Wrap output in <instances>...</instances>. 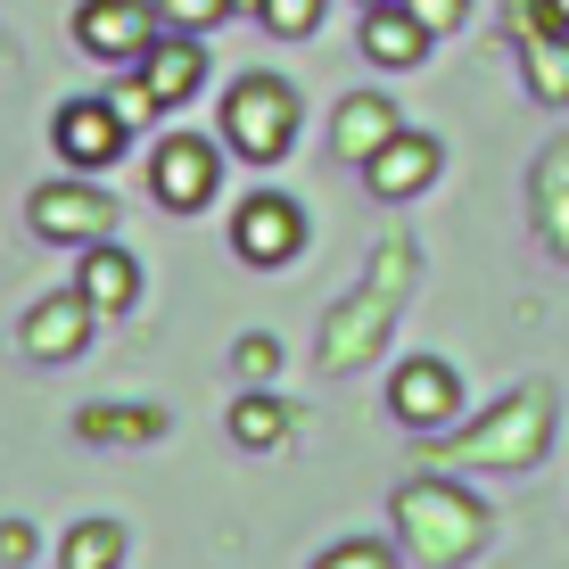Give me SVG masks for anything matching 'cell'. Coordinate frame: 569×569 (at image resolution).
Returning a JSON list of instances; mask_svg holds the SVG:
<instances>
[{
  "label": "cell",
  "mask_w": 569,
  "mask_h": 569,
  "mask_svg": "<svg viewBox=\"0 0 569 569\" xmlns=\"http://www.w3.org/2000/svg\"><path fill=\"white\" fill-rule=\"evenodd\" d=\"M298 141V91L281 74H240L223 91V149H240L248 166H272Z\"/></svg>",
  "instance_id": "obj_1"
},
{
  "label": "cell",
  "mask_w": 569,
  "mask_h": 569,
  "mask_svg": "<svg viewBox=\"0 0 569 569\" xmlns=\"http://www.w3.org/2000/svg\"><path fill=\"white\" fill-rule=\"evenodd\" d=\"M397 528H405V545H413L421 561H462V553H479V537H487V512L462 496V487H438V479H421V487H405L397 496Z\"/></svg>",
  "instance_id": "obj_2"
},
{
  "label": "cell",
  "mask_w": 569,
  "mask_h": 569,
  "mask_svg": "<svg viewBox=\"0 0 569 569\" xmlns=\"http://www.w3.org/2000/svg\"><path fill=\"white\" fill-rule=\"evenodd\" d=\"M545 438H553V397L545 388H520L512 405H496L479 429H470L462 446H446L455 462H487V470H520L545 455Z\"/></svg>",
  "instance_id": "obj_3"
},
{
  "label": "cell",
  "mask_w": 569,
  "mask_h": 569,
  "mask_svg": "<svg viewBox=\"0 0 569 569\" xmlns=\"http://www.w3.org/2000/svg\"><path fill=\"white\" fill-rule=\"evenodd\" d=\"M149 182H157V207L166 214H199V207H214V190H223V149L199 141V132H173V141H157V157H149Z\"/></svg>",
  "instance_id": "obj_4"
},
{
  "label": "cell",
  "mask_w": 569,
  "mask_h": 569,
  "mask_svg": "<svg viewBox=\"0 0 569 569\" xmlns=\"http://www.w3.org/2000/svg\"><path fill=\"white\" fill-rule=\"evenodd\" d=\"M157 33H166V17L149 0H83L74 9V42L100 58V67H141Z\"/></svg>",
  "instance_id": "obj_5"
},
{
  "label": "cell",
  "mask_w": 569,
  "mask_h": 569,
  "mask_svg": "<svg viewBox=\"0 0 569 569\" xmlns=\"http://www.w3.org/2000/svg\"><path fill=\"white\" fill-rule=\"evenodd\" d=\"M388 413H397L405 429H438V421L462 413V380L438 356H413V363L388 371Z\"/></svg>",
  "instance_id": "obj_6"
},
{
  "label": "cell",
  "mask_w": 569,
  "mask_h": 569,
  "mask_svg": "<svg viewBox=\"0 0 569 569\" xmlns=\"http://www.w3.org/2000/svg\"><path fill=\"white\" fill-rule=\"evenodd\" d=\"M231 248H240L248 264H289L306 248V214L281 199V190H257L240 214H231Z\"/></svg>",
  "instance_id": "obj_7"
},
{
  "label": "cell",
  "mask_w": 569,
  "mask_h": 569,
  "mask_svg": "<svg viewBox=\"0 0 569 569\" xmlns=\"http://www.w3.org/2000/svg\"><path fill=\"white\" fill-rule=\"evenodd\" d=\"M50 141H58V157H67V166H108V157H124V141H132V124L124 116H116L108 100H67L50 116Z\"/></svg>",
  "instance_id": "obj_8"
},
{
  "label": "cell",
  "mask_w": 569,
  "mask_h": 569,
  "mask_svg": "<svg viewBox=\"0 0 569 569\" xmlns=\"http://www.w3.org/2000/svg\"><path fill=\"white\" fill-rule=\"evenodd\" d=\"M33 231L42 240H108L116 231V207H108V190H91V182H50V190H33Z\"/></svg>",
  "instance_id": "obj_9"
},
{
  "label": "cell",
  "mask_w": 569,
  "mask_h": 569,
  "mask_svg": "<svg viewBox=\"0 0 569 569\" xmlns=\"http://www.w3.org/2000/svg\"><path fill=\"white\" fill-rule=\"evenodd\" d=\"M363 173H371L380 199H413V190L438 182V141H429V132H397V141H380L363 157Z\"/></svg>",
  "instance_id": "obj_10"
},
{
  "label": "cell",
  "mask_w": 569,
  "mask_h": 569,
  "mask_svg": "<svg viewBox=\"0 0 569 569\" xmlns=\"http://www.w3.org/2000/svg\"><path fill=\"white\" fill-rule=\"evenodd\" d=\"M91 322H100V313L83 306V289H74V298H42V306L26 313V356H42V363H67V356H83Z\"/></svg>",
  "instance_id": "obj_11"
},
{
  "label": "cell",
  "mask_w": 569,
  "mask_h": 569,
  "mask_svg": "<svg viewBox=\"0 0 569 569\" xmlns=\"http://www.w3.org/2000/svg\"><path fill=\"white\" fill-rule=\"evenodd\" d=\"M141 74H149V91H157V100H166V108H182L190 91L207 83V50H199V33H173V26H166V33H157V42H149Z\"/></svg>",
  "instance_id": "obj_12"
},
{
  "label": "cell",
  "mask_w": 569,
  "mask_h": 569,
  "mask_svg": "<svg viewBox=\"0 0 569 569\" xmlns=\"http://www.w3.org/2000/svg\"><path fill=\"white\" fill-rule=\"evenodd\" d=\"M363 58L371 67H421L429 58V26L405 0H380V9H363Z\"/></svg>",
  "instance_id": "obj_13"
},
{
  "label": "cell",
  "mask_w": 569,
  "mask_h": 569,
  "mask_svg": "<svg viewBox=\"0 0 569 569\" xmlns=\"http://www.w3.org/2000/svg\"><path fill=\"white\" fill-rule=\"evenodd\" d=\"M74 289H83L91 313H132V298H141V264H132L124 248L91 240V248H83V272H74Z\"/></svg>",
  "instance_id": "obj_14"
},
{
  "label": "cell",
  "mask_w": 569,
  "mask_h": 569,
  "mask_svg": "<svg viewBox=\"0 0 569 569\" xmlns=\"http://www.w3.org/2000/svg\"><path fill=\"white\" fill-rule=\"evenodd\" d=\"M397 132H405V124H397V108H388L380 91H347L339 116H330V149L356 157V166H363V157L380 149V141H397Z\"/></svg>",
  "instance_id": "obj_15"
},
{
  "label": "cell",
  "mask_w": 569,
  "mask_h": 569,
  "mask_svg": "<svg viewBox=\"0 0 569 569\" xmlns=\"http://www.w3.org/2000/svg\"><path fill=\"white\" fill-rule=\"evenodd\" d=\"M520 74H528V91H537L545 108H569V33L561 26L528 33L520 42Z\"/></svg>",
  "instance_id": "obj_16"
},
{
  "label": "cell",
  "mask_w": 569,
  "mask_h": 569,
  "mask_svg": "<svg viewBox=\"0 0 569 569\" xmlns=\"http://www.w3.org/2000/svg\"><path fill=\"white\" fill-rule=\"evenodd\" d=\"M58 569H124V520H74L58 545Z\"/></svg>",
  "instance_id": "obj_17"
},
{
  "label": "cell",
  "mask_w": 569,
  "mask_h": 569,
  "mask_svg": "<svg viewBox=\"0 0 569 569\" xmlns=\"http://www.w3.org/2000/svg\"><path fill=\"white\" fill-rule=\"evenodd\" d=\"M537 223H545V240L569 257V149H553L537 166Z\"/></svg>",
  "instance_id": "obj_18"
},
{
  "label": "cell",
  "mask_w": 569,
  "mask_h": 569,
  "mask_svg": "<svg viewBox=\"0 0 569 569\" xmlns=\"http://www.w3.org/2000/svg\"><path fill=\"white\" fill-rule=\"evenodd\" d=\"M231 438L264 455V446H281V438H289V413H281L272 397H240V405H231Z\"/></svg>",
  "instance_id": "obj_19"
},
{
  "label": "cell",
  "mask_w": 569,
  "mask_h": 569,
  "mask_svg": "<svg viewBox=\"0 0 569 569\" xmlns=\"http://www.w3.org/2000/svg\"><path fill=\"white\" fill-rule=\"evenodd\" d=\"M157 413H116V405H91L83 413V438H157Z\"/></svg>",
  "instance_id": "obj_20"
},
{
  "label": "cell",
  "mask_w": 569,
  "mask_h": 569,
  "mask_svg": "<svg viewBox=\"0 0 569 569\" xmlns=\"http://www.w3.org/2000/svg\"><path fill=\"white\" fill-rule=\"evenodd\" d=\"M108 108H116V116H124V124H132V132H141V124H149V116H157V108H166V100H157V91H149V74H141V67H132V74H124V83H116V91H108Z\"/></svg>",
  "instance_id": "obj_21"
},
{
  "label": "cell",
  "mask_w": 569,
  "mask_h": 569,
  "mask_svg": "<svg viewBox=\"0 0 569 569\" xmlns=\"http://www.w3.org/2000/svg\"><path fill=\"white\" fill-rule=\"evenodd\" d=\"M157 17H166L173 33H207V26L231 17V0H157Z\"/></svg>",
  "instance_id": "obj_22"
},
{
  "label": "cell",
  "mask_w": 569,
  "mask_h": 569,
  "mask_svg": "<svg viewBox=\"0 0 569 569\" xmlns=\"http://www.w3.org/2000/svg\"><path fill=\"white\" fill-rule=\"evenodd\" d=\"M264 26L272 33H289V42H298V33H313V26H322V0H264Z\"/></svg>",
  "instance_id": "obj_23"
},
{
  "label": "cell",
  "mask_w": 569,
  "mask_h": 569,
  "mask_svg": "<svg viewBox=\"0 0 569 569\" xmlns=\"http://www.w3.org/2000/svg\"><path fill=\"white\" fill-rule=\"evenodd\" d=\"M313 569H397V553H388V545H371V537H356V545H330Z\"/></svg>",
  "instance_id": "obj_24"
},
{
  "label": "cell",
  "mask_w": 569,
  "mask_h": 569,
  "mask_svg": "<svg viewBox=\"0 0 569 569\" xmlns=\"http://www.w3.org/2000/svg\"><path fill=\"white\" fill-rule=\"evenodd\" d=\"M231 363H240V380H272L281 347H272V339H240V347H231Z\"/></svg>",
  "instance_id": "obj_25"
},
{
  "label": "cell",
  "mask_w": 569,
  "mask_h": 569,
  "mask_svg": "<svg viewBox=\"0 0 569 569\" xmlns=\"http://www.w3.org/2000/svg\"><path fill=\"white\" fill-rule=\"evenodd\" d=\"M405 9H413V17H421V26H429V33H455V26H462V9H470V0H405Z\"/></svg>",
  "instance_id": "obj_26"
},
{
  "label": "cell",
  "mask_w": 569,
  "mask_h": 569,
  "mask_svg": "<svg viewBox=\"0 0 569 569\" xmlns=\"http://www.w3.org/2000/svg\"><path fill=\"white\" fill-rule=\"evenodd\" d=\"M26 553H33V528L9 520V528H0V561H26Z\"/></svg>",
  "instance_id": "obj_27"
},
{
  "label": "cell",
  "mask_w": 569,
  "mask_h": 569,
  "mask_svg": "<svg viewBox=\"0 0 569 569\" xmlns=\"http://www.w3.org/2000/svg\"><path fill=\"white\" fill-rule=\"evenodd\" d=\"M545 17H553V26L569 33V0H545Z\"/></svg>",
  "instance_id": "obj_28"
},
{
  "label": "cell",
  "mask_w": 569,
  "mask_h": 569,
  "mask_svg": "<svg viewBox=\"0 0 569 569\" xmlns=\"http://www.w3.org/2000/svg\"><path fill=\"white\" fill-rule=\"evenodd\" d=\"M264 9V0H231V17H257Z\"/></svg>",
  "instance_id": "obj_29"
},
{
  "label": "cell",
  "mask_w": 569,
  "mask_h": 569,
  "mask_svg": "<svg viewBox=\"0 0 569 569\" xmlns=\"http://www.w3.org/2000/svg\"><path fill=\"white\" fill-rule=\"evenodd\" d=\"M363 9H380V0H363Z\"/></svg>",
  "instance_id": "obj_30"
}]
</instances>
